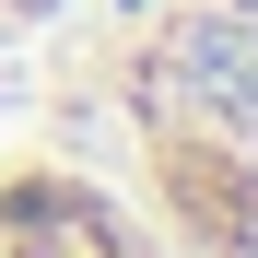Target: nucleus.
<instances>
[{
  "instance_id": "obj_3",
  "label": "nucleus",
  "mask_w": 258,
  "mask_h": 258,
  "mask_svg": "<svg viewBox=\"0 0 258 258\" xmlns=\"http://www.w3.org/2000/svg\"><path fill=\"white\" fill-rule=\"evenodd\" d=\"M47 12H59V0H0V47H12V35H35Z\"/></svg>"
},
{
  "instance_id": "obj_2",
  "label": "nucleus",
  "mask_w": 258,
  "mask_h": 258,
  "mask_svg": "<svg viewBox=\"0 0 258 258\" xmlns=\"http://www.w3.org/2000/svg\"><path fill=\"white\" fill-rule=\"evenodd\" d=\"M0 258H176L164 223L117 176H94L82 153H0Z\"/></svg>"
},
{
  "instance_id": "obj_1",
  "label": "nucleus",
  "mask_w": 258,
  "mask_h": 258,
  "mask_svg": "<svg viewBox=\"0 0 258 258\" xmlns=\"http://www.w3.org/2000/svg\"><path fill=\"white\" fill-rule=\"evenodd\" d=\"M129 200L176 258H258V0H153L117 71Z\"/></svg>"
}]
</instances>
